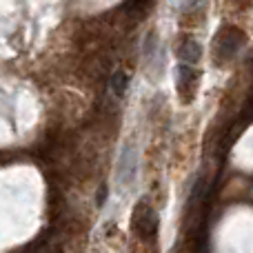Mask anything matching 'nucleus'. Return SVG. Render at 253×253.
Returning <instances> with one entry per match:
<instances>
[{"label":"nucleus","mask_w":253,"mask_h":253,"mask_svg":"<svg viewBox=\"0 0 253 253\" xmlns=\"http://www.w3.org/2000/svg\"><path fill=\"white\" fill-rule=\"evenodd\" d=\"M135 169H138V153L131 144H126L118 158V167H116V180L123 187H129L135 180Z\"/></svg>","instance_id":"7ed1b4c3"},{"label":"nucleus","mask_w":253,"mask_h":253,"mask_svg":"<svg viewBox=\"0 0 253 253\" xmlns=\"http://www.w3.org/2000/svg\"><path fill=\"white\" fill-rule=\"evenodd\" d=\"M126 87H129V76H126L125 69H118L111 76V93L116 98H123L126 93Z\"/></svg>","instance_id":"423d86ee"},{"label":"nucleus","mask_w":253,"mask_h":253,"mask_svg":"<svg viewBox=\"0 0 253 253\" xmlns=\"http://www.w3.org/2000/svg\"><path fill=\"white\" fill-rule=\"evenodd\" d=\"M202 58V47L198 40L189 38L187 42L180 47V62H184V65H198Z\"/></svg>","instance_id":"39448f33"},{"label":"nucleus","mask_w":253,"mask_h":253,"mask_svg":"<svg viewBox=\"0 0 253 253\" xmlns=\"http://www.w3.org/2000/svg\"><path fill=\"white\" fill-rule=\"evenodd\" d=\"M245 42V34L236 27H227L222 29L218 36H215V42H213V58L218 62H227L231 60L233 56L238 53V49L242 47Z\"/></svg>","instance_id":"f03ea898"},{"label":"nucleus","mask_w":253,"mask_h":253,"mask_svg":"<svg viewBox=\"0 0 253 253\" xmlns=\"http://www.w3.org/2000/svg\"><path fill=\"white\" fill-rule=\"evenodd\" d=\"M198 80H200V71L196 69V65H184L180 62L178 67V91L182 93L184 102H191L193 93H196Z\"/></svg>","instance_id":"20e7f679"},{"label":"nucleus","mask_w":253,"mask_h":253,"mask_svg":"<svg viewBox=\"0 0 253 253\" xmlns=\"http://www.w3.org/2000/svg\"><path fill=\"white\" fill-rule=\"evenodd\" d=\"M131 224H133V231L138 233V238L142 240H151L158 233V224H160V215L158 211L149 205L147 200H140L135 207L133 215H131Z\"/></svg>","instance_id":"f257e3e1"},{"label":"nucleus","mask_w":253,"mask_h":253,"mask_svg":"<svg viewBox=\"0 0 253 253\" xmlns=\"http://www.w3.org/2000/svg\"><path fill=\"white\" fill-rule=\"evenodd\" d=\"M202 4V0H184V7H182V11H196L198 7Z\"/></svg>","instance_id":"0eeeda50"}]
</instances>
